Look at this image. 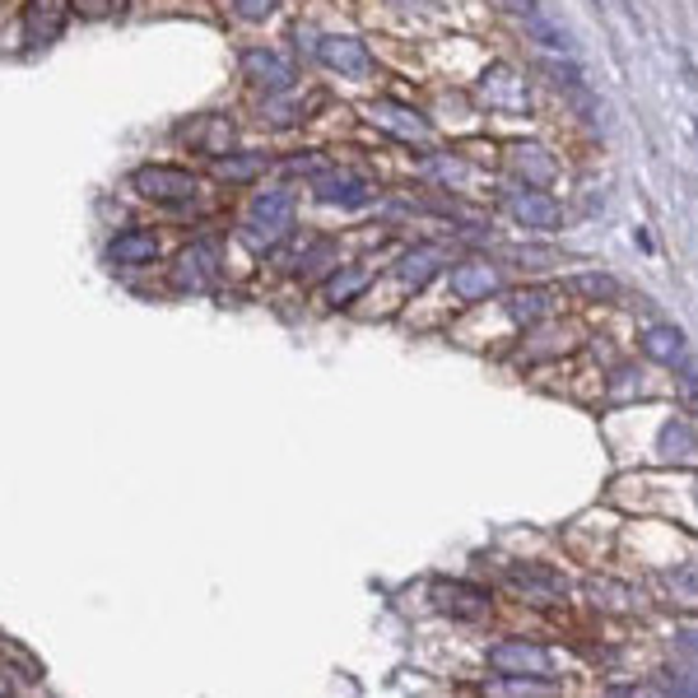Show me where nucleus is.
<instances>
[{
    "label": "nucleus",
    "mask_w": 698,
    "mask_h": 698,
    "mask_svg": "<svg viewBox=\"0 0 698 698\" xmlns=\"http://www.w3.org/2000/svg\"><path fill=\"white\" fill-rule=\"evenodd\" d=\"M293 209H299V201H293L289 186L261 191L248 209V238L256 242V248H275V242L293 229Z\"/></svg>",
    "instance_id": "nucleus-1"
},
{
    "label": "nucleus",
    "mask_w": 698,
    "mask_h": 698,
    "mask_svg": "<svg viewBox=\"0 0 698 698\" xmlns=\"http://www.w3.org/2000/svg\"><path fill=\"white\" fill-rule=\"evenodd\" d=\"M131 186L140 191L145 201H159V205H182L201 191V178L182 164H145L131 172Z\"/></svg>",
    "instance_id": "nucleus-2"
},
{
    "label": "nucleus",
    "mask_w": 698,
    "mask_h": 698,
    "mask_svg": "<svg viewBox=\"0 0 698 698\" xmlns=\"http://www.w3.org/2000/svg\"><path fill=\"white\" fill-rule=\"evenodd\" d=\"M489 671L494 675H531V679H554V657L540 642H521V638H498L484 652Z\"/></svg>",
    "instance_id": "nucleus-3"
},
{
    "label": "nucleus",
    "mask_w": 698,
    "mask_h": 698,
    "mask_svg": "<svg viewBox=\"0 0 698 698\" xmlns=\"http://www.w3.org/2000/svg\"><path fill=\"white\" fill-rule=\"evenodd\" d=\"M503 209H508V219L521 224V229H535V233L564 229V209H558V201L545 186H513L503 196Z\"/></svg>",
    "instance_id": "nucleus-4"
},
{
    "label": "nucleus",
    "mask_w": 698,
    "mask_h": 698,
    "mask_svg": "<svg viewBox=\"0 0 698 698\" xmlns=\"http://www.w3.org/2000/svg\"><path fill=\"white\" fill-rule=\"evenodd\" d=\"M242 75H248L252 89L261 94H289L293 80H299V65H293L289 51H275V47H252L242 51Z\"/></svg>",
    "instance_id": "nucleus-5"
},
{
    "label": "nucleus",
    "mask_w": 698,
    "mask_h": 698,
    "mask_svg": "<svg viewBox=\"0 0 698 698\" xmlns=\"http://www.w3.org/2000/svg\"><path fill=\"white\" fill-rule=\"evenodd\" d=\"M219 242L215 238H201V242H186V252L178 256L172 266V289L182 293H209L219 285Z\"/></svg>",
    "instance_id": "nucleus-6"
},
{
    "label": "nucleus",
    "mask_w": 698,
    "mask_h": 698,
    "mask_svg": "<svg viewBox=\"0 0 698 698\" xmlns=\"http://www.w3.org/2000/svg\"><path fill=\"white\" fill-rule=\"evenodd\" d=\"M480 103H484L489 112H503V117H527V112H531L527 80H521L513 65H489V70H484Z\"/></svg>",
    "instance_id": "nucleus-7"
},
{
    "label": "nucleus",
    "mask_w": 698,
    "mask_h": 698,
    "mask_svg": "<svg viewBox=\"0 0 698 698\" xmlns=\"http://www.w3.org/2000/svg\"><path fill=\"white\" fill-rule=\"evenodd\" d=\"M429 591H433V610L447 615V619H457V624H476V619L489 615L484 587H470V582H457V578H438Z\"/></svg>",
    "instance_id": "nucleus-8"
},
{
    "label": "nucleus",
    "mask_w": 698,
    "mask_h": 698,
    "mask_svg": "<svg viewBox=\"0 0 698 698\" xmlns=\"http://www.w3.org/2000/svg\"><path fill=\"white\" fill-rule=\"evenodd\" d=\"M447 285H452V299H461V303H484V299H494V293L503 289V275H498L494 261L470 256V261H461V266H452Z\"/></svg>",
    "instance_id": "nucleus-9"
},
{
    "label": "nucleus",
    "mask_w": 698,
    "mask_h": 698,
    "mask_svg": "<svg viewBox=\"0 0 698 698\" xmlns=\"http://www.w3.org/2000/svg\"><path fill=\"white\" fill-rule=\"evenodd\" d=\"M317 57L336 70V75H349V80L373 75V51L363 47V38H354V33H330V38H322Z\"/></svg>",
    "instance_id": "nucleus-10"
},
{
    "label": "nucleus",
    "mask_w": 698,
    "mask_h": 698,
    "mask_svg": "<svg viewBox=\"0 0 698 698\" xmlns=\"http://www.w3.org/2000/svg\"><path fill=\"white\" fill-rule=\"evenodd\" d=\"M369 121H377L382 131H392L396 140H406V145H429L433 140V127L424 117H419L414 108H406V103H392V98H382L369 108Z\"/></svg>",
    "instance_id": "nucleus-11"
},
{
    "label": "nucleus",
    "mask_w": 698,
    "mask_h": 698,
    "mask_svg": "<svg viewBox=\"0 0 698 698\" xmlns=\"http://www.w3.org/2000/svg\"><path fill=\"white\" fill-rule=\"evenodd\" d=\"M182 135H186V145H191V149L215 154V159H224V154H233V140H238L233 121L224 117V112H201L196 121H186Z\"/></svg>",
    "instance_id": "nucleus-12"
},
{
    "label": "nucleus",
    "mask_w": 698,
    "mask_h": 698,
    "mask_svg": "<svg viewBox=\"0 0 698 698\" xmlns=\"http://www.w3.org/2000/svg\"><path fill=\"white\" fill-rule=\"evenodd\" d=\"M312 191H317V201L326 205H345V209H359L373 201V182L359 178V172H322L317 182H312Z\"/></svg>",
    "instance_id": "nucleus-13"
},
{
    "label": "nucleus",
    "mask_w": 698,
    "mask_h": 698,
    "mask_svg": "<svg viewBox=\"0 0 698 698\" xmlns=\"http://www.w3.org/2000/svg\"><path fill=\"white\" fill-rule=\"evenodd\" d=\"M443 261H447V252H443V248H433V242H424V248H414V252H406V256L396 261V266H392V279H396L400 289L419 293L433 275L443 270Z\"/></svg>",
    "instance_id": "nucleus-14"
},
{
    "label": "nucleus",
    "mask_w": 698,
    "mask_h": 698,
    "mask_svg": "<svg viewBox=\"0 0 698 698\" xmlns=\"http://www.w3.org/2000/svg\"><path fill=\"white\" fill-rule=\"evenodd\" d=\"M103 256H108V266H149L154 256H159V238H154L149 229H121L108 248H103Z\"/></svg>",
    "instance_id": "nucleus-15"
},
{
    "label": "nucleus",
    "mask_w": 698,
    "mask_h": 698,
    "mask_svg": "<svg viewBox=\"0 0 698 698\" xmlns=\"http://www.w3.org/2000/svg\"><path fill=\"white\" fill-rule=\"evenodd\" d=\"M65 14H70L65 0H28V14H24V33H28V43H33V47L57 43V38H61V28H65Z\"/></svg>",
    "instance_id": "nucleus-16"
},
{
    "label": "nucleus",
    "mask_w": 698,
    "mask_h": 698,
    "mask_svg": "<svg viewBox=\"0 0 698 698\" xmlns=\"http://www.w3.org/2000/svg\"><path fill=\"white\" fill-rule=\"evenodd\" d=\"M508 164L521 178V186H550L558 178V164L545 145H513L508 149Z\"/></svg>",
    "instance_id": "nucleus-17"
},
{
    "label": "nucleus",
    "mask_w": 698,
    "mask_h": 698,
    "mask_svg": "<svg viewBox=\"0 0 698 698\" xmlns=\"http://www.w3.org/2000/svg\"><path fill=\"white\" fill-rule=\"evenodd\" d=\"M508 582L521 591L527 601H554L558 591H564V578L550 568H540V564H513L508 568Z\"/></svg>",
    "instance_id": "nucleus-18"
},
{
    "label": "nucleus",
    "mask_w": 698,
    "mask_h": 698,
    "mask_svg": "<svg viewBox=\"0 0 698 698\" xmlns=\"http://www.w3.org/2000/svg\"><path fill=\"white\" fill-rule=\"evenodd\" d=\"M642 354L666 363V369H689V349H685V336L675 326H652L642 330Z\"/></svg>",
    "instance_id": "nucleus-19"
},
{
    "label": "nucleus",
    "mask_w": 698,
    "mask_h": 698,
    "mask_svg": "<svg viewBox=\"0 0 698 698\" xmlns=\"http://www.w3.org/2000/svg\"><path fill=\"white\" fill-rule=\"evenodd\" d=\"M480 698H554V685L531 675H489L480 685Z\"/></svg>",
    "instance_id": "nucleus-20"
},
{
    "label": "nucleus",
    "mask_w": 698,
    "mask_h": 698,
    "mask_svg": "<svg viewBox=\"0 0 698 698\" xmlns=\"http://www.w3.org/2000/svg\"><path fill=\"white\" fill-rule=\"evenodd\" d=\"M503 308H508V317H513L517 326H535V322L550 317L554 299H550L545 289H517V293H508V299H503Z\"/></svg>",
    "instance_id": "nucleus-21"
},
{
    "label": "nucleus",
    "mask_w": 698,
    "mask_h": 698,
    "mask_svg": "<svg viewBox=\"0 0 698 698\" xmlns=\"http://www.w3.org/2000/svg\"><path fill=\"white\" fill-rule=\"evenodd\" d=\"M568 289L582 293V299H597V303L619 299V279L615 275H578V279H568Z\"/></svg>",
    "instance_id": "nucleus-22"
},
{
    "label": "nucleus",
    "mask_w": 698,
    "mask_h": 698,
    "mask_svg": "<svg viewBox=\"0 0 698 698\" xmlns=\"http://www.w3.org/2000/svg\"><path fill=\"white\" fill-rule=\"evenodd\" d=\"M266 168V159H261V154H224L219 159V178H233V182H242V178H256V172Z\"/></svg>",
    "instance_id": "nucleus-23"
},
{
    "label": "nucleus",
    "mask_w": 698,
    "mask_h": 698,
    "mask_svg": "<svg viewBox=\"0 0 698 698\" xmlns=\"http://www.w3.org/2000/svg\"><path fill=\"white\" fill-rule=\"evenodd\" d=\"M359 289H363V270H340V275L326 285V303H330V308H345Z\"/></svg>",
    "instance_id": "nucleus-24"
},
{
    "label": "nucleus",
    "mask_w": 698,
    "mask_h": 698,
    "mask_svg": "<svg viewBox=\"0 0 698 698\" xmlns=\"http://www.w3.org/2000/svg\"><path fill=\"white\" fill-rule=\"evenodd\" d=\"M666 587H671V597H679V601H698V564H679V568H671L666 573Z\"/></svg>",
    "instance_id": "nucleus-25"
},
{
    "label": "nucleus",
    "mask_w": 698,
    "mask_h": 698,
    "mask_svg": "<svg viewBox=\"0 0 698 698\" xmlns=\"http://www.w3.org/2000/svg\"><path fill=\"white\" fill-rule=\"evenodd\" d=\"M661 443H666V457H675V461L694 457V429H685V424H671L661 433Z\"/></svg>",
    "instance_id": "nucleus-26"
},
{
    "label": "nucleus",
    "mask_w": 698,
    "mask_h": 698,
    "mask_svg": "<svg viewBox=\"0 0 698 698\" xmlns=\"http://www.w3.org/2000/svg\"><path fill=\"white\" fill-rule=\"evenodd\" d=\"M545 70H550V80L554 84H564V89H573V94H582V70L578 65H558V61H545Z\"/></svg>",
    "instance_id": "nucleus-27"
},
{
    "label": "nucleus",
    "mask_w": 698,
    "mask_h": 698,
    "mask_svg": "<svg viewBox=\"0 0 698 698\" xmlns=\"http://www.w3.org/2000/svg\"><path fill=\"white\" fill-rule=\"evenodd\" d=\"M605 698H671V694L657 685H610Z\"/></svg>",
    "instance_id": "nucleus-28"
},
{
    "label": "nucleus",
    "mask_w": 698,
    "mask_h": 698,
    "mask_svg": "<svg viewBox=\"0 0 698 698\" xmlns=\"http://www.w3.org/2000/svg\"><path fill=\"white\" fill-rule=\"evenodd\" d=\"M279 0H233V10L242 14V20H270Z\"/></svg>",
    "instance_id": "nucleus-29"
},
{
    "label": "nucleus",
    "mask_w": 698,
    "mask_h": 698,
    "mask_svg": "<svg viewBox=\"0 0 698 698\" xmlns=\"http://www.w3.org/2000/svg\"><path fill=\"white\" fill-rule=\"evenodd\" d=\"M527 28H531V33H535V38L545 43V47H558V51L568 47V43H564V33H558V28H550L545 20H540V14H531V20H527Z\"/></svg>",
    "instance_id": "nucleus-30"
},
{
    "label": "nucleus",
    "mask_w": 698,
    "mask_h": 698,
    "mask_svg": "<svg viewBox=\"0 0 698 698\" xmlns=\"http://www.w3.org/2000/svg\"><path fill=\"white\" fill-rule=\"evenodd\" d=\"M671 698H698V671L694 675H666Z\"/></svg>",
    "instance_id": "nucleus-31"
},
{
    "label": "nucleus",
    "mask_w": 698,
    "mask_h": 698,
    "mask_svg": "<svg viewBox=\"0 0 698 698\" xmlns=\"http://www.w3.org/2000/svg\"><path fill=\"white\" fill-rule=\"evenodd\" d=\"M679 400H685V406L698 414V377L689 369H679Z\"/></svg>",
    "instance_id": "nucleus-32"
},
{
    "label": "nucleus",
    "mask_w": 698,
    "mask_h": 698,
    "mask_svg": "<svg viewBox=\"0 0 698 698\" xmlns=\"http://www.w3.org/2000/svg\"><path fill=\"white\" fill-rule=\"evenodd\" d=\"M75 10L89 14V20H98V14H112L117 10V0H75Z\"/></svg>",
    "instance_id": "nucleus-33"
},
{
    "label": "nucleus",
    "mask_w": 698,
    "mask_h": 698,
    "mask_svg": "<svg viewBox=\"0 0 698 698\" xmlns=\"http://www.w3.org/2000/svg\"><path fill=\"white\" fill-rule=\"evenodd\" d=\"M679 648H685L689 657H698V628H685V634H679Z\"/></svg>",
    "instance_id": "nucleus-34"
}]
</instances>
